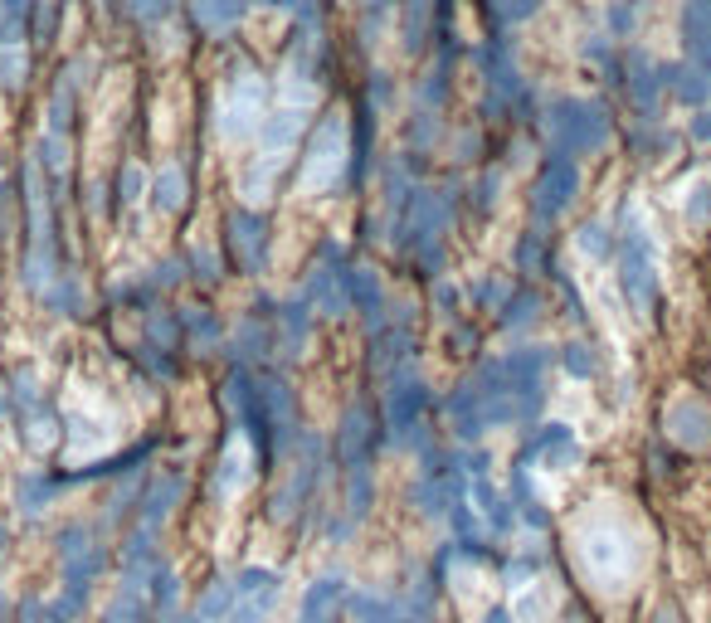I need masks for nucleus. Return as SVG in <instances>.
Listing matches in <instances>:
<instances>
[{
  "instance_id": "nucleus-1",
  "label": "nucleus",
  "mask_w": 711,
  "mask_h": 623,
  "mask_svg": "<svg viewBox=\"0 0 711 623\" xmlns=\"http://www.w3.org/2000/svg\"><path fill=\"white\" fill-rule=\"evenodd\" d=\"M25 288L30 293H44L64 263H59V224H54V185L44 181L39 161L30 156L25 161Z\"/></svg>"
},
{
  "instance_id": "nucleus-2",
  "label": "nucleus",
  "mask_w": 711,
  "mask_h": 623,
  "mask_svg": "<svg viewBox=\"0 0 711 623\" xmlns=\"http://www.w3.org/2000/svg\"><path fill=\"white\" fill-rule=\"evenodd\" d=\"M453 210H458V190H453V185H439V190L419 185L410 200V215L395 224V234H390L395 249H405V254L419 258L424 273H439L444 234H449V224H453Z\"/></svg>"
},
{
  "instance_id": "nucleus-3",
  "label": "nucleus",
  "mask_w": 711,
  "mask_h": 623,
  "mask_svg": "<svg viewBox=\"0 0 711 623\" xmlns=\"http://www.w3.org/2000/svg\"><path fill=\"white\" fill-rule=\"evenodd\" d=\"M351 185V117L341 108L322 112L317 127L307 132V156H302V190L307 195H337Z\"/></svg>"
},
{
  "instance_id": "nucleus-4",
  "label": "nucleus",
  "mask_w": 711,
  "mask_h": 623,
  "mask_svg": "<svg viewBox=\"0 0 711 623\" xmlns=\"http://www.w3.org/2000/svg\"><path fill=\"white\" fill-rule=\"evenodd\" d=\"M614 249H619V288H624V297H629V307H634L638 317H648L658 307V258H653L648 224L638 215V205H629V200L619 210Z\"/></svg>"
},
{
  "instance_id": "nucleus-5",
  "label": "nucleus",
  "mask_w": 711,
  "mask_h": 623,
  "mask_svg": "<svg viewBox=\"0 0 711 623\" xmlns=\"http://www.w3.org/2000/svg\"><path fill=\"white\" fill-rule=\"evenodd\" d=\"M614 137V122L604 103H590V98H556L546 108V142L561 156H595V151L609 147Z\"/></svg>"
},
{
  "instance_id": "nucleus-6",
  "label": "nucleus",
  "mask_w": 711,
  "mask_h": 623,
  "mask_svg": "<svg viewBox=\"0 0 711 623\" xmlns=\"http://www.w3.org/2000/svg\"><path fill=\"white\" fill-rule=\"evenodd\" d=\"M288 453H293V463L283 468L273 497H268V516L273 521H293L317 497V482H322V468H327V443L312 439V434H298Z\"/></svg>"
},
{
  "instance_id": "nucleus-7",
  "label": "nucleus",
  "mask_w": 711,
  "mask_h": 623,
  "mask_svg": "<svg viewBox=\"0 0 711 623\" xmlns=\"http://www.w3.org/2000/svg\"><path fill=\"white\" fill-rule=\"evenodd\" d=\"M268 108H273L268 78L254 74V69H234V78H229V88H225V103H220V127H225V137H234V142L259 137Z\"/></svg>"
},
{
  "instance_id": "nucleus-8",
  "label": "nucleus",
  "mask_w": 711,
  "mask_h": 623,
  "mask_svg": "<svg viewBox=\"0 0 711 623\" xmlns=\"http://www.w3.org/2000/svg\"><path fill=\"white\" fill-rule=\"evenodd\" d=\"M302 302L322 317H346L351 312V263H346V249L337 239L322 244V254L307 273V288H302Z\"/></svg>"
},
{
  "instance_id": "nucleus-9",
  "label": "nucleus",
  "mask_w": 711,
  "mask_h": 623,
  "mask_svg": "<svg viewBox=\"0 0 711 623\" xmlns=\"http://www.w3.org/2000/svg\"><path fill=\"white\" fill-rule=\"evenodd\" d=\"M429 385L410 375V370H400V375H390V385H385V434L395 448H410V443H424V409H429Z\"/></svg>"
},
{
  "instance_id": "nucleus-10",
  "label": "nucleus",
  "mask_w": 711,
  "mask_h": 623,
  "mask_svg": "<svg viewBox=\"0 0 711 623\" xmlns=\"http://www.w3.org/2000/svg\"><path fill=\"white\" fill-rule=\"evenodd\" d=\"M575 195H580V161L551 151L546 166H541V176H536V185H531V224H536V229L556 224L565 210L575 205Z\"/></svg>"
},
{
  "instance_id": "nucleus-11",
  "label": "nucleus",
  "mask_w": 711,
  "mask_h": 623,
  "mask_svg": "<svg viewBox=\"0 0 711 623\" xmlns=\"http://www.w3.org/2000/svg\"><path fill=\"white\" fill-rule=\"evenodd\" d=\"M478 64H483V78H487V112L502 117V112L522 108L526 83H522V69H517L512 44H507V39H487L483 54H478Z\"/></svg>"
},
{
  "instance_id": "nucleus-12",
  "label": "nucleus",
  "mask_w": 711,
  "mask_h": 623,
  "mask_svg": "<svg viewBox=\"0 0 711 623\" xmlns=\"http://www.w3.org/2000/svg\"><path fill=\"white\" fill-rule=\"evenodd\" d=\"M225 244H229V258L239 263V273H263L268 268V249H273V224L263 220L259 210H229Z\"/></svg>"
},
{
  "instance_id": "nucleus-13",
  "label": "nucleus",
  "mask_w": 711,
  "mask_h": 623,
  "mask_svg": "<svg viewBox=\"0 0 711 623\" xmlns=\"http://www.w3.org/2000/svg\"><path fill=\"white\" fill-rule=\"evenodd\" d=\"M59 565H64V585L69 589H93V580L108 570V546L88 526H69L59 536Z\"/></svg>"
},
{
  "instance_id": "nucleus-14",
  "label": "nucleus",
  "mask_w": 711,
  "mask_h": 623,
  "mask_svg": "<svg viewBox=\"0 0 711 623\" xmlns=\"http://www.w3.org/2000/svg\"><path fill=\"white\" fill-rule=\"evenodd\" d=\"M624 93H629V103L643 112V122H658V103H663V93H668V83H663V64H653L648 54H629L624 59Z\"/></svg>"
},
{
  "instance_id": "nucleus-15",
  "label": "nucleus",
  "mask_w": 711,
  "mask_h": 623,
  "mask_svg": "<svg viewBox=\"0 0 711 623\" xmlns=\"http://www.w3.org/2000/svg\"><path fill=\"white\" fill-rule=\"evenodd\" d=\"M380 434H375V419L366 404H351L346 409V419H341V434H337V458L341 468L351 473V468H371V453Z\"/></svg>"
},
{
  "instance_id": "nucleus-16",
  "label": "nucleus",
  "mask_w": 711,
  "mask_h": 623,
  "mask_svg": "<svg viewBox=\"0 0 711 623\" xmlns=\"http://www.w3.org/2000/svg\"><path fill=\"white\" fill-rule=\"evenodd\" d=\"M88 74V59H69L64 69H59V78H54V93H49V137H64L69 142V132H74V117H78V88H83V78Z\"/></svg>"
},
{
  "instance_id": "nucleus-17",
  "label": "nucleus",
  "mask_w": 711,
  "mask_h": 623,
  "mask_svg": "<svg viewBox=\"0 0 711 623\" xmlns=\"http://www.w3.org/2000/svg\"><path fill=\"white\" fill-rule=\"evenodd\" d=\"M580 550H585V570L599 575V580H619L629 565H634V541L624 531H614L604 541V531H585L580 536Z\"/></svg>"
},
{
  "instance_id": "nucleus-18",
  "label": "nucleus",
  "mask_w": 711,
  "mask_h": 623,
  "mask_svg": "<svg viewBox=\"0 0 711 623\" xmlns=\"http://www.w3.org/2000/svg\"><path fill=\"white\" fill-rule=\"evenodd\" d=\"M249 477H254V448L244 434H234L225 443V453H220V463H215V473H210V492L229 502V497H239L244 487H249Z\"/></svg>"
},
{
  "instance_id": "nucleus-19",
  "label": "nucleus",
  "mask_w": 711,
  "mask_h": 623,
  "mask_svg": "<svg viewBox=\"0 0 711 623\" xmlns=\"http://www.w3.org/2000/svg\"><path fill=\"white\" fill-rule=\"evenodd\" d=\"M268 317H273V361L283 356V361H298L302 346H307V327H312V312H307V302H283V307H268Z\"/></svg>"
},
{
  "instance_id": "nucleus-20",
  "label": "nucleus",
  "mask_w": 711,
  "mask_h": 623,
  "mask_svg": "<svg viewBox=\"0 0 711 623\" xmlns=\"http://www.w3.org/2000/svg\"><path fill=\"white\" fill-rule=\"evenodd\" d=\"M341 609L356 623H410L405 594H380V589H346Z\"/></svg>"
},
{
  "instance_id": "nucleus-21",
  "label": "nucleus",
  "mask_w": 711,
  "mask_h": 623,
  "mask_svg": "<svg viewBox=\"0 0 711 623\" xmlns=\"http://www.w3.org/2000/svg\"><path fill=\"white\" fill-rule=\"evenodd\" d=\"M575 458H580V443L565 424H541L522 448V463H546V468H565Z\"/></svg>"
},
{
  "instance_id": "nucleus-22",
  "label": "nucleus",
  "mask_w": 711,
  "mask_h": 623,
  "mask_svg": "<svg viewBox=\"0 0 711 623\" xmlns=\"http://www.w3.org/2000/svg\"><path fill=\"white\" fill-rule=\"evenodd\" d=\"M663 424H668V439L682 448H711V409L702 400H677Z\"/></svg>"
},
{
  "instance_id": "nucleus-23",
  "label": "nucleus",
  "mask_w": 711,
  "mask_h": 623,
  "mask_svg": "<svg viewBox=\"0 0 711 623\" xmlns=\"http://www.w3.org/2000/svg\"><path fill=\"white\" fill-rule=\"evenodd\" d=\"M351 307L361 312V322L366 327H385V317H390V293H385V283L375 278L371 268H351Z\"/></svg>"
},
{
  "instance_id": "nucleus-24",
  "label": "nucleus",
  "mask_w": 711,
  "mask_h": 623,
  "mask_svg": "<svg viewBox=\"0 0 711 623\" xmlns=\"http://www.w3.org/2000/svg\"><path fill=\"white\" fill-rule=\"evenodd\" d=\"M682 44L692 64L711 69V0H687L682 5Z\"/></svg>"
},
{
  "instance_id": "nucleus-25",
  "label": "nucleus",
  "mask_w": 711,
  "mask_h": 623,
  "mask_svg": "<svg viewBox=\"0 0 711 623\" xmlns=\"http://www.w3.org/2000/svg\"><path fill=\"white\" fill-rule=\"evenodd\" d=\"M283 594V575L278 570H263V565H244L234 575V599L239 604H259V609H273Z\"/></svg>"
},
{
  "instance_id": "nucleus-26",
  "label": "nucleus",
  "mask_w": 711,
  "mask_h": 623,
  "mask_svg": "<svg viewBox=\"0 0 711 623\" xmlns=\"http://www.w3.org/2000/svg\"><path fill=\"white\" fill-rule=\"evenodd\" d=\"M244 10H249V0H190V20L205 35H229L244 20Z\"/></svg>"
},
{
  "instance_id": "nucleus-27",
  "label": "nucleus",
  "mask_w": 711,
  "mask_h": 623,
  "mask_svg": "<svg viewBox=\"0 0 711 623\" xmlns=\"http://www.w3.org/2000/svg\"><path fill=\"white\" fill-rule=\"evenodd\" d=\"M147 195H151V205H156L161 215H176V210H186V195H190L186 171H181V166H161V171L151 176Z\"/></svg>"
},
{
  "instance_id": "nucleus-28",
  "label": "nucleus",
  "mask_w": 711,
  "mask_h": 623,
  "mask_svg": "<svg viewBox=\"0 0 711 623\" xmlns=\"http://www.w3.org/2000/svg\"><path fill=\"white\" fill-rule=\"evenodd\" d=\"M346 599V580L341 575H322L312 580L307 599H302V623H332V609Z\"/></svg>"
},
{
  "instance_id": "nucleus-29",
  "label": "nucleus",
  "mask_w": 711,
  "mask_h": 623,
  "mask_svg": "<svg viewBox=\"0 0 711 623\" xmlns=\"http://www.w3.org/2000/svg\"><path fill=\"white\" fill-rule=\"evenodd\" d=\"M15 419H20V429H25V448H30V453L54 448V439H59V419H54L49 400L30 404V409H25V414H15Z\"/></svg>"
},
{
  "instance_id": "nucleus-30",
  "label": "nucleus",
  "mask_w": 711,
  "mask_h": 623,
  "mask_svg": "<svg viewBox=\"0 0 711 623\" xmlns=\"http://www.w3.org/2000/svg\"><path fill=\"white\" fill-rule=\"evenodd\" d=\"M434 35V0H405V15H400V39L405 49H424Z\"/></svg>"
},
{
  "instance_id": "nucleus-31",
  "label": "nucleus",
  "mask_w": 711,
  "mask_h": 623,
  "mask_svg": "<svg viewBox=\"0 0 711 623\" xmlns=\"http://www.w3.org/2000/svg\"><path fill=\"white\" fill-rule=\"evenodd\" d=\"M39 0H0V44H25L35 30Z\"/></svg>"
},
{
  "instance_id": "nucleus-32",
  "label": "nucleus",
  "mask_w": 711,
  "mask_h": 623,
  "mask_svg": "<svg viewBox=\"0 0 711 623\" xmlns=\"http://www.w3.org/2000/svg\"><path fill=\"white\" fill-rule=\"evenodd\" d=\"M229 609H234V575H220L215 585L200 594V604H195L190 623H225Z\"/></svg>"
},
{
  "instance_id": "nucleus-33",
  "label": "nucleus",
  "mask_w": 711,
  "mask_h": 623,
  "mask_svg": "<svg viewBox=\"0 0 711 623\" xmlns=\"http://www.w3.org/2000/svg\"><path fill=\"white\" fill-rule=\"evenodd\" d=\"M39 297H44V307H54L59 317H83V283H78L69 268H64V273H59V278H54Z\"/></svg>"
},
{
  "instance_id": "nucleus-34",
  "label": "nucleus",
  "mask_w": 711,
  "mask_h": 623,
  "mask_svg": "<svg viewBox=\"0 0 711 623\" xmlns=\"http://www.w3.org/2000/svg\"><path fill=\"white\" fill-rule=\"evenodd\" d=\"M176 317H181V336H186L190 346L205 351V346L220 341V317H215V312H205V307H181Z\"/></svg>"
},
{
  "instance_id": "nucleus-35",
  "label": "nucleus",
  "mask_w": 711,
  "mask_h": 623,
  "mask_svg": "<svg viewBox=\"0 0 711 623\" xmlns=\"http://www.w3.org/2000/svg\"><path fill=\"white\" fill-rule=\"evenodd\" d=\"M551 244H546V234L531 224L522 234V244H517V273H551Z\"/></svg>"
},
{
  "instance_id": "nucleus-36",
  "label": "nucleus",
  "mask_w": 711,
  "mask_h": 623,
  "mask_svg": "<svg viewBox=\"0 0 711 623\" xmlns=\"http://www.w3.org/2000/svg\"><path fill=\"white\" fill-rule=\"evenodd\" d=\"M59 492V477H44V473H25L20 477V492H15V507L25 516H39V507Z\"/></svg>"
},
{
  "instance_id": "nucleus-37",
  "label": "nucleus",
  "mask_w": 711,
  "mask_h": 623,
  "mask_svg": "<svg viewBox=\"0 0 711 623\" xmlns=\"http://www.w3.org/2000/svg\"><path fill=\"white\" fill-rule=\"evenodd\" d=\"M536 317H541V297L531 293V288H522L517 297H507V302H502V327L507 331H526Z\"/></svg>"
},
{
  "instance_id": "nucleus-38",
  "label": "nucleus",
  "mask_w": 711,
  "mask_h": 623,
  "mask_svg": "<svg viewBox=\"0 0 711 623\" xmlns=\"http://www.w3.org/2000/svg\"><path fill=\"white\" fill-rule=\"evenodd\" d=\"M556 361H561V366L570 370L575 380H590V375H595V370H599V356H595V346H585V341H570V346H565V351H561V356H556Z\"/></svg>"
},
{
  "instance_id": "nucleus-39",
  "label": "nucleus",
  "mask_w": 711,
  "mask_h": 623,
  "mask_svg": "<svg viewBox=\"0 0 711 623\" xmlns=\"http://www.w3.org/2000/svg\"><path fill=\"white\" fill-rule=\"evenodd\" d=\"M25 74H30L25 44H0V83H5V88H20Z\"/></svg>"
},
{
  "instance_id": "nucleus-40",
  "label": "nucleus",
  "mask_w": 711,
  "mask_h": 623,
  "mask_svg": "<svg viewBox=\"0 0 711 623\" xmlns=\"http://www.w3.org/2000/svg\"><path fill=\"white\" fill-rule=\"evenodd\" d=\"M575 244H580V249H585V254L590 258H609L614 254V234H609V224H580V239H575Z\"/></svg>"
},
{
  "instance_id": "nucleus-41",
  "label": "nucleus",
  "mask_w": 711,
  "mask_h": 623,
  "mask_svg": "<svg viewBox=\"0 0 711 623\" xmlns=\"http://www.w3.org/2000/svg\"><path fill=\"white\" fill-rule=\"evenodd\" d=\"M634 147L643 151V156H668V151H673V132L658 127V122H643V132H634Z\"/></svg>"
},
{
  "instance_id": "nucleus-42",
  "label": "nucleus",
  "mask_w": 711,
  "mask_h": 623,
  "mask_svg": "<svg viewBox=\"0 0 711 623\" xmlns=\"http://www.w3.org/2000/svg\"><path fill=\"white\" fill-rule=\"evenodd\" d=\"M147 185L151 181L142 176V166H122V176H117V205H137Z\"/></svg>"
},
{
  "instance_id": "nucleus-43",
  "label": "nucleus",
  "mask_w": 711,
  "mask_h": 623,
  "mask_svg": "<svg viewBox=\"0 0 711 623\" xmlns=\"http://www.w3.org/2000/svg\"><path fill=\"white\" fill-rule=\"evenodd\" d=\"M492 10H497L502 25H522V20H531L541 10V0H492Z\"/></svg>"
},
{
  "instance_id": "nucleus-44",
  "label": "nucleus",
  "mask_w": 711,
  "mask_h": 623,
  "mask_svg": "<svg viewBox=\"0 0 711 623\" xmlns=\"http://www.w3.org/2000/svg\"><path fill=\"white\" fill-rule=\"evenodd\" d=\"M186 263L195 268V273H190L195 283H220V263H215V254H210V249H190Z\"/></svg>"
},
{
  "instance_id": "nucleus-45",
  "label": "nucleus",
  "mask_w": 711,
  "mask_h": 623,
  "mask_svg": "<svg viewBox=\"0 0 711 623\" xmlns=\"http://www.w3.org/2000/svg\"><path fill=\"white\" fill-rule=\"evenodd\" d=\"M361 10H366V44H375L380 25H385V15L395 10V0H361Z\"/></svg>"
},
{
  "instance_id": "nucleus-46",
  "label": "nucleus",
  "mask_w": 711,
  "mask_h": 623,
  "mask_svg": "<svg viewBox=\"0 0 711 623\" xmlns=\"http://www.w3.org/2000/svg\"><path fill=\"white\" fill-rule=\"evenodd\" d=\"M711 215V181H697L692 185V200H687V220L702 224Z\"/></svg>"
},
{
  "instance_id": "nucleus-47",
  "label": "nucleus",
  "mask_w": 711,
  "mask_h": 623,
  "mask_svg": "<svg viewBox=\"0 0 711 623\" xmlns=\"http://www.w3.org/2000/svg\"><path fill=\"white\" fill-rule=\"evenodd\" d=\"M687 132H692V142H697V147H711V103L697 108V117H692V127H687Z\"/></svg>"
},
{
  "instance_id": "nucleus-48",
  "label": "nucleus",
  "mask_w": 711,
  "mask_h": 623,
  "mask_svg": "<svg viewBox=\"0 0 711 623\" xmlns=\"http://www.w3.org/2000/svg\"><path fill=\"white\" fill-rule=\"evenodd\" d=\"M268 619V609H259V604H239L234 599V609L225 614V623H263Z\"/></svg>"
},
{
  "instance_id": "nucleus-49",
  "label": "nucleus",
  "mask_w": 711,
  "mask_h": 623,
  "mask_svg": "<svg viewBox=\"0 0 711 623\" xmlns=\"http://www.w3.org/2000/svg\"><path fill=\"white\" fill-rule=\"evenodd\" d=\"M497 190H502V171H487V181L478 185V205H483V210L497 205Z\"/></svg>"
},
{
  "instance_id": "nucleus-50",
  "label": "nucleus",
  "mask_w": 711,
  "mask_h": 623,
  "mask_svg": "<svg viewBox=\"0 0 711 623\" xmlns=\"http://www.w3.org/2000/svg\"><path fill=\"white\" fill-rule=\"evenodd\" d=\"M531 570H536V555L512 560V565H507V585H522V580H531Z\"/></svg>"
},
{
  "instance_id": "nucleus-51",
  "label": "nucleus",
  "mask_w": 711,
  "mask_h": 623,
  "mask_svg": "<svg viewBox=\"0 0 711 623\" xmlns=\"http://www.w3.org/2000/svg\"><path fill=\"white\" fill-rule=\"evenodd\" d=\"M259 5H268V10H288V15H307L317 0H259Z\"/></svg>"
},
{
  "instance_id": "nucleus-52",
  "label": "nucleus",
  "mask_w": 711,
  "mask_h": 623,
  "mask_svg": "<svg viewBox=\"0 0 711 623\" xmlns=\"http://www.w3.org/2000/svg\"><path fill=\"white\" fill-rule=\"evenodd\" d=\"M20 623H44V599H35V594H30V599L20 604Z\"/></svg>"
},
{
  "instance_id": "nucleus-53",
  "label": "nucleus",
  "mask_w": 711,
  "mask_h": 623,
  "mask_svg": "<svg viewBox=\"0 0 711 623\" xmlns=\"http://www.w3.org/2000/svg\"><path fill=\"white\" fill-rule=\"evenodd\" d=\"M5 224H10V190L0 185V254H5Z\"/></svg>"
},
{
  "instance_id": "nucleus-54",
  "label": "nucleus",
  "mask_w": 711,
  "mask_h": 623,
  "mask_svg": "<svg viewBox=\"0 0 711 623\" xmlns=\"http://www.w3.org/2000/svg\"><path fill=\"white\" fill-rule=\"evenodd\" d=\"M629 25H634V10L619 5V10H614V30H629Z\"/></svg>"
},
{
  "instance_id": "nucleus-55",
  "label": "nucleus",
  "mask_w": 711,
  "mask_h": 623,
  "mask_svg": "<svg viewBox=\"0 0 711 623\" xmlns=\"http://www.w3.org/2000/svg\"><path fill=\"white\" fill-rule=\"evenodd\" d=\"M483 623H517V619H512V609H487Z\"/></svg>"
},
{
  "instance_id": "nucleus-56",
  "label": "nucleus",
  "mask_w": 711,
  "mask_h": 623,
  "mask_svg": "<svg viewBox=\"0 0 711 623\" xmlns=\"http://www.w3.org/2000/svg\"><path fill=\"white\" fill-rule=\"evenodd\" d=\"M0 623H5V599H0Z\"/></svg>"
}]
</instances>
